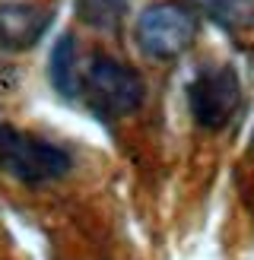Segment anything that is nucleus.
I'll list each match as a JSON object with an SVG mask.
<instances>
[{"mask_svg": "<svg viewBox=\"0 0 254 260\" xmlns=\"http://www.w3.org/2000/svg\"><path fill=\"white\" fill-rule=\"evenodd\" d=\"M80 51H76V38L73 32H64L54 48H51V60H48V76L51 86L60 99H76L80 92Z\"/></svg>", "mask_w": 254, "mask_h": 260, "instance_id": "6", "label": "nucleus"}, {"mask_svg": "<svg viewBox=\"0 0 254 260\" xmlns=\"http://www.w3.org/2000/svg\"><path fill=\"white\" fill-rule=\"evenodd\" d=\"M251 152H254V134H251Z\"/></svg>", "mask_w": 254, "mask_h": 260, "instance_id": "9", "label": "nucleus"}, {"mask_svg": "<svg viewBox=\"0 0 254 260\" xmlns=\"http://www.w3.org/2000/svg\"><path fill=\"white\" fill-rule=\"evenodd\" d=\"M54 22L51 0H0V48L10 54L35 48Z\"/></svg>", "mask_w": 254, "mask_h": 260, "instance_id": "5", "label": "nucleus"}, {"mask_svg": "<svg viewBox=\"0 0 254 260\" xmlns=\"http://www.w3.org/2000/svg\"><path fill=\"white\" fill-rule=\"evenodd\" d=\"M197 16H207L229 35L254 32V0H187Z\"/></svg>", "mask_w": 254, "mask_h": 260, "instance_id": "7", "label": "nucleus"}, {"mask_svg": "<svg viewBox=\"0 0 254 260\" xmlns=\"http://www.w3.org/2000/svg\"><path fill=\"white\" fill-rule=\"evenodd\" d=\"M200 19L197 10L181 0H156L140 10L134 38L137 48L152 60H175L197 42Z\"/></svg>", "mask_w": 254, "mask_h": 260, "instance_id": "3", "label": "nucleus"}, {"mask_svg": "<svg viewBox=\"0 0 254 260\" xmlns=\"http://www.w3.org/2000/svg\"><path fill=\"white\" fill-rule=\"evenodd\" d=\"M76 19L89 29H96L102 35H118L121 25L127 22L131 4L127 0H73Z\"/></svg>", "mask_w": 254, "mask_h": 260, "instance_id": "8", "label": "nucleus"}, {"mask_svg": "<svg viewBox=\"0 0 254 260\" xmlns=\"http://www.w3.org/2000/svg\"><path fill=\"white\" fill-rule=\"evenodd\" d=\"M73 168V155L45 137L0 124V172L25 187H42L67 178Z\"/></svg>", "mask_w": 254, "mask_h": 260, "instance_id": "2", "label": "nucleus"}, {"mask_svg": "<svg viewBox=\"0 0 254 260\" xmlns=\"http://www.w3.org/2000/svg\"><path fill=\"white\" fill-rule=\"evenodd\" d=\"M187 111L197 127L223 130L241 108V80L229 63H203L184 89Z\"/></svg>", "mask_w": 254, "mask_h": 260, "instance_id": "4", "label": "nucleus"}, {"mask_svg": "<svg viewBox=\"0 0 254 260\" xmlns=\"http://www.w3.org/2000/svg\"><path fill=\"white\" fill-rule=\"evenodd\" d=\"M83 83V99L99 114L102 121H114L124 114H134L146 99V83L131 63H124L118 57L96 51L86 60V70L80 73Z\"/></svg>", "mask_w": 254, "mask_h": 260, "instance_id": "1", "label": "nucleus"}]
</instances>
